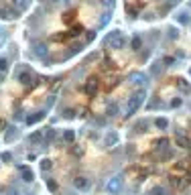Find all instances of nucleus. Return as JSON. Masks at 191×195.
<instances>
[{"label":"nucleus","mask_w":191,"mask_h":195,"mask_svg":"<svg viewBox=\"0 0 191 195\" xmlns=\"http://www.w3.org/2000/svg\"><path fill=\"white\" fill-rule=\"evenodd\" d=\"M142 100H145V92H138V94H134V96L130 98V102L126 106V116H132L134 112L138 110V106L142 104Z\"/></svg>","instance_id":"obj_1"},{"label":"nucleus","mask_w":191,"mask_h":195,"mask_svg":"<svg viewBox=\"0 0 191 195\" xmlns=\"http://www.w3.org/2000/svg\"><path fill=\"white\" fill-rule=\"evenodd\" d=\"M73 183H75V187H77V189H90V181L85 179V177H77V179L73 181Z\"/></svg>","instance_id":"obj_2"},{"label":"nucleus","mask_w":191,"mask_h":195,"mask_svg":"<svg viewBox=\"0 0 191 195\" xmlns=\"http://www.w3.org/2000/svg\"><path fill=\"white\" fill-rule=\"evenodd\" d=\"M110 43H112V47H116V49H120V47L124 45V39L120 37V35H116L114 39H110Z\"/></svg>","instance_id":"obj_3"},{"label":"nucleus","mask_w":191,"mask_h":195,"mask_svg":"<svg viewBox=\"0 0 191 195\" xmlns=\"http://www.w3.org/2000/svg\"><path fill=\"white\" fill-rule=\"evenodd\" d=\"M177 144H179L181 149H187L191 142H189V138H185V136H177Z\"/></svg>","instance_id":"obj_4"},{"label":"nucleus","mask_w":191,"mask_h":195,"mask_svg":"<svg viewBox=\"0 0 191 195\" xmlns=\"http://www.w3.org/2000/svg\"><path fill=\"white\" fill-rule=\"evenodd\" d=\"M20 171H23V177H25V181H33V171H31V169H27V167H20Z\"/></svg>","instance_id":"obj_5"},{"label":"nucleus","mask_w":191,"mask_h":195,"mask_svg":"<svg viewBox=\"0 0 191 195\" xmlns=\"http://www.w3.org/2000/svg\"><path fill=\"white\" fill-rule=\"evenodd\" d=\"M120 185H122V181H120V179H114V181H110V185H108V189H110V191H116V189H118Z\"/></svg>","instance_id":"obj_6"},{"label":"nucleus","mask_w":191,"mask_h":195,"mask_svg":"<svg viewBox=\"0 0 191 195\" xmlns=\"http://www.w3.org/2000/svg\"><path fill=\"white\" fill-rule=\"evenodd\" d=\"M85 92H88V94H90V96H92V94L96 92V81H94V79H92V81H90V84H88V85H85Z\"/></svg>","instance_id":"obj_7"},{"label":"nucleus","mask_w":191,"mask_h":195,"mask_svg":"<svg viewBox=\"0 0 191 195\" xmlns=\"http://www.w3.org/2000/svg\"><path fill=\"white\" fill-rule=\"evenodd\" d=\"M65 140H67V142L73 140V132H71V130H67V132H65Z\"/></svg>","instance_id":"obj_8"},{"label":"nucleus","mask_w":191,"mask_h":195,"mask_svg":"<svg viewBox=\"0 0 191 195\" xmlns=\"http://www.w3.org/2000/svg\"><path fill=\"white\" fill-rule=\"evenodd\" d=\"M6 67H8V65H6V59H0V69H2V71H6Z\"/></svg>","instance_id":"obj_9"},{"label":"nucleus","mask_w":191,"mask_h":195,"mask_svg":"<svg viewBox=\"0 0 191 195\" xmlns=\"http://www.w3.org/2000/svg\"><path fill=\"white\" fill-rule=\"evenodd\" d=\"M153 193H155V195H165V189H161V187H157V189H153Z\"/></svg>","instance_id":"obj_10"},{"label":"nucleus","mask_w":191,"mask_h":195,"mask_svg":"<svg viewBox=\"0 0 191 195\" xmlns=\"http://www.w3.org/2000/svg\"><path fill=\"white\" fill-rule=\"evenodd\" d=\"M157 126L159 128H165V126H167V120H157Z\"/></svg>","instance_id":"obj_11"},{"label":"nucleus","mask_w":191,"mask_h":195,"mask_svg":"<svg viewBox=\"0 0 191 195\" xmlns=\"http://www.w3.org/2000/svg\"><path fill=\"white\" fill-rule=\"evenodd\" d=\"M41 167H43V169H51V161H43Z\"/></svg>","instance_id":"obj_12"},{"label":"nucleus","mask_w":191,"mask_h":195,"mask_svg":"<svg viewBox=\"0 0 191 195\" xmlns=\"http://www.w3.org/2000/svg\"><path fill=\"white\" fill-rule=\"evenodd\" d=\"M49 189H51V191H57V185H55L53 181H49Z\"/></svg>","instance_id":"obj_13"},{"label":"nucleus","mask_w":191,"mask_h":195,"mask_svg":"<svg viewBox=\"0 0 191 195\" xmlns=\"http://www.w3.org/2000/svg\"><path fill=\"white\" fill-rule=\"evenodd\" d=\"M132 47H134V49H138V47H140V41H138V39H134V41H132Z\"/></svg>","instance_id":"obj_14"}]
</instances>
